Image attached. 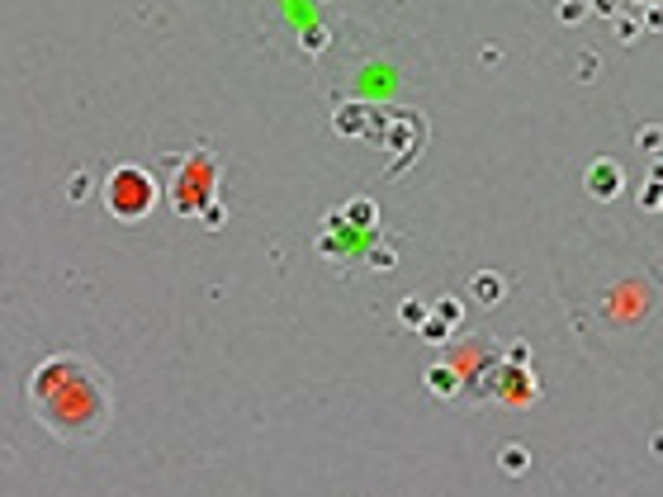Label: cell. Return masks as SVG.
I'll use <instances>...</instances> for the list:
<instances>
[{
	"label": "cell",
	"mask_w": 663,
	"mask_h": 497,
	"mask_svg": "<svg viewBox=\"0 0 663 497\" xmlns=\"http://www.w3.org/2000/svg\"><path fill=\"white\" fill-rule=\"evenodd\" d=\"M34 398V417L57 441L81 445L105 436V426L114 422V389L109 379L81 355H53L29 384Z\"/></svg>",
	"instance_id": "cell-1"
},
{
	"label": "cell",
	"mask_w": 663,
	"mask_h": 497,
	"mask_svg": "<svg viewBox=\"0 0 663 497\" xmlns=\"http://www.w3.org/2000/svg\"><path fill=\"white\" fill-rule=\"evenodd\" d=\"M105 204L114 218L138 223V218H147L152 204H157V180L147 176L143 166H119V171L105 180Z\"/></svg>",
	"instance_id": "cell-2"
},
{
	"label": "cell",
	"mask_w": 663,
	"mask_h": 497,
	"mask_svg": "<svg viewBox=\"0 0 663 497\" xmlns=\"http://www.w3.org/2000/svg\"><path fill=\"white\" fill-rule=\"evenodd\" d=\"M214 185H218V161L199 147V152L185 157L176 185H171V204H176V213H185V218L204 213L209 204H214Z\"/></svg>",
	"instance_id": "cell-3"
},
{
	"label": "cell",
	"mask_w": 663,
	"mask_h": 497,
	"mask_svg": "<svg viewBox=\"0 0 663 497\" xmlns=\"http://www.w3.org/2000/svg\"><path fill=\"white\" fill-rule=\"evenodd\" d=\"M588 195L592 199H616L621 195V161L597 157L588 166Z\"/></svg>",
	"instance_id": "cell-4"
},
{
	"label": "cell",
	"mask_w": 663,
	"mask_h": 497,
	"mask_svg": "<svg viewBox=\"0 0 663 497\" xmlns=\"http://www.w3.org/2000/svg\"><path fill=\"white\" fill-rule=\"evenodd\" d=\"M640 147L659 152V147H663V128H640Z\"/></svg>",
	"instance_id": "cell-5"
}]
</instances>
